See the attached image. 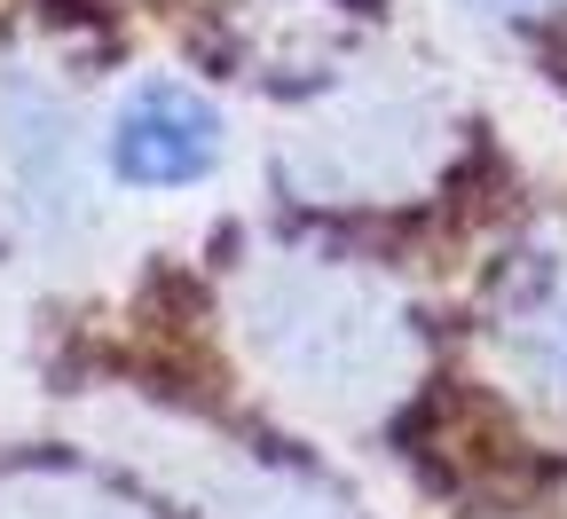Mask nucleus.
Segmentation results:
<instances>
[{"mask_svg": "<svg viewBox=\"0 0 567 519\" xmlns=\"http://www.w3.org/2000/svg\"><path fill=\"white\" fill-rule=\"evenodd\" d=\"M80 205V134L71 103L24 63H0V229L55 237Z\"/></svg>", "mask_w": 567, "mask_h": 519, "instance_id": "f257e3e1", "label": "nucleus"}, {"mask_svg": "<svg viewBox=\"0 0 567 519\" xmlns=\"http://www.w3.org/2000/svg\"><path fill=\"white\" fill-rule=\"evenodd\" d=\"M252 323L268 339V354L308 378L316 394H347L371 378V362L386 354V323L354 300L347 283H323V276H284L252 300Z\"/></svg>", "mask_w": 567, "mask_h": 519, "instance_id": "f03ea898", "label": "nucleus"}, {"mask_svg": "<svg viewBox=\"0 0 567 519\" xmlns=\"http://www.w3.org/2000/svg\"><path fill=\"white\" fill-rule=\"evenodd\" d=\"M221 150V118H213L189 87H142L126 95L118 126H111V166L142 189H182L213 166Z\"/></svg>", "mask_w": 567, "mask_h": 519, "instance_id": "7ed1b4c3", "label": "nucleus"}, {"mask_svg": "<svg viewBox=\"0 0 567 519\" xmlns=\"http://www.w3.org/2000/svg\"><path fill=\"white\" fill-rule=\"evenodd\" d=\"M0 519H134V511L80 473H9L0 480Z\"/></svg>", "mask_w": 567, "mask_h": 519, "instance_id": "20e7f679", "label": "nucleus"}, {"mask_svg": "<svg viewBox=\"0 0 567 519\" xmlns=\"http://www.w3.org/2000/svg\"><path fill=\"white\" fill-rule=\"evenodd\" d=\"M481 9H559V0H481Z\"/></svg>", "mask_w": 567, "mask_h": 519, "instance_id": "39448f33", "label": "nucleus"}, {"mask_svg": "<svg viewBox=\"0 0 567 519\" xmlns=\"http://www.w3.org/2000/svg\"><path fill=\"white\" fill-rule=\"evenodd\" d=\"M559 362H567V315H559Z\"/></svg>", "mask_w": 567, "mask_h": 519, "instance_id": "423d86ee", "label": "nucleus"}]
</instances>
